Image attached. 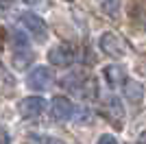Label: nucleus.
Here are the masks:
<instances>
[{"label":"nucleus","instance_id":"nucleus-1","mask_svg":"<svg viewBox=\"0 0 146 144\" xmlns=\"http://www.w3.org/2000/svg\"><path fill=\"white\" fill-rule=\"evenodd\" d=\"M20 24L35 37V42H46L48 39V24L44 22V18H39L35 11H24L20 13Z\"/></svg>","mask_w":146,"mask_h":144},{"label":"nucleus","instance_id":"nucleus-2","mask_svg":"<svg viewBox=\"0 0 146 144\" xmlns=\"http://www.w3.org/2000/svg\"><path fill=\"white\" fill-rule=\"evenodd\" d=\"M98 46H100V50L105 55H109L113 59H120V57H124L129 53L127 42L122 37H118L116 33H111V31H107V33H103V35L98 37Z\"/></svg>","mask_w":146,"mask_h":144},{"label":"nucleus","instance_id":"nucleus-3","mask_svg":"<svg viewBox=\"0 0 146 144\" xmlns=\"http://www.w3.org/2000/svg\"><path fill=\"white\" fill-rule=\"evenodd\" d=\"M76 114H79L76 105H74L70 98H66V96H55L52 103H50V116H52L55 120H59V122L74 120Z\"/></svg>","mask_w":146,"mask_h":144},{"label":"nucleus","instance_id":"nucleus-4","mask_svg":"<svg viewBox=\"0 0 146 144\" xmlns=\"http://www.w3.org/2000/svg\"><path fill=\"white\" fill-rule=\"evenodd\" d=\"M103 111H105V116H107V120H109V122H113L116 127H122V125H124L127 109H124L122 98H118L116 94L105 96V101H103Z\"/></svg>","mask_w":146,"mask_h":144},{"label":"nucleus","instance_id":"nucleus-5","mask_svg":"<svg viewBox=\"0 0 146 144\" xmlns=\"http://www.w3.org/2000/svg\"><path fill=\"white\" fill-rule=\"evenodd\" d=\"M52 83H55V77H52L50 68H46V66L33 68V70L29 72V77H26V85H29L31 90H35V92L48 90Z\"/></svg>","mask_w":146,"mask_h":144},{"label":"nucleus","instance_id":"nucleus-6","mask_svg":"<svg viewBox=\"0 0 146 144\" xmlns=\"http://www.w3.org/2000/svg\"><path fill=\"white\" fill-rule=\"evenodd\" d=\"M20 109V116L24 120H33V118H39V116L46 111V98L44 96H26V98H22L18 105Z\"/></svg>","mask_w":146,"mask_h":144},{"label":"nucleus","instance_id":"nucleus-7","mask_svg":"<svg viewBox=\"0 0 146 144\" xmlns=\"http://www.w3.org/2000/svg\"><path fill=\"white\" fill-rule=\"evenodd\" d=\"M48 61L57 68H68L74 63V50L68 44H57L48 50Z\"/></svg>","mask_w":146,"mask_h":144},{"label":"nucleus","instance_id":"nucleus-8","mask_svg":"<svg viewBox=\"0 0 146 144\" xmlns=\"http://www.w3.org/2000/svg\"><path fill=\"white\" fill-rule=\"evenodd\" d=\"M127 79H129L127 70L120 63H109V66L103 68V81L107 87H120V85H124Z\"/></svg>","mask_w":146,"mask_h":144},{"label":"nucleus","instance_id":"nucleus-9","mask_svg":"<svg viewBox=\"0 0 146 144\" xmlns=\"http://www.w3.org/2000/svg\"><path fill=\"white\" fill-rule=\"evenodd\" d=\"M122 96H124L129 103L140 105L142 98H144V85H142L140 81H135V79H127L124 85H122Z\"/></svg>","mask_w":146,"mask_h":144},{"label":"nucleus","instance_id":"nucleus-10","mask_svg":"<svg viewBox=\"0 0 146 144\" xmlns=\"http://www.w3.org/2000/svg\"><path fill=\"white\" fill-rule=\"evenodd\" d=\"M9 44H11L13 48H18V53L26 50V48H29V39H26L24 31H13V33H9Z\"/></svg>","mask_w":146,"mask_h":144},{"label":"nucleus","instance_id":"nucleus-11","mask_svg":"<svg viewBox=\"0 0 146 144\" xmlns=\"http://www.w3.org/2000/svg\"><path fill=\"white\" fill-rule=\"evenodd\" d=\"M26 144H66L63 140L52 138V135H42V133H31L26 138Z\"/></svg>","mask_w":146,"mask_h":144},{"label":"nucleus","instance_id":"nucleus-12","mask_svg":"<svg viewBox=\"0 0 146 144\" xmlns=\"http://www.w3.org/2000/svg\"><path fill=\"white\" fill-rule=\"evenodd\" d=\"M98 5L107 15H116L120 11V0H98Z\"/></svg>","mask_w":146,"mask_h":144},{"label":"nucleus","instance_id":"nucleus-13","mask_svg":"<svg viewBox=\"0 0 146 144\" xmlns=\"http://www.w3.org/2000/svg\"><path fill=\"white\" fill-rule=\"evenodd\" d=\"M96 144H118V142H116V138H113V135L105 133V135H100V138L96 140Z\"/></svg>","mask_w":146,"mask_h":144},{"label":"nucleus","instance_id":"nucleus-14","mask_svg":"<svg viewBox=\"0 0 146 144\" xmlns=\"http://www.w3.org/2000/svg\"><path fill=\"white\" fill-rule=\"evenodd\" d=\"M11 2H13V0H0V7H2V11H7V9L11 7Z\"/></svg>","mask_w":146,"mask_h":144},{"label":"nucleus","instance_id":"nucleus-15","mask_svg":"<svg viewBox=\"0 0 146 144\" xmlns=\"http://www.w3.org/2000/svg\"><path fill=\"white\" fill-rule=\"evenodd\" d=\"M24 2H26V5H31V7H37L39 2H44V0H24Z\"/></svg>","mask_w":146,"mask_h":144},{"label":"nucleus","instance_id":"nucleus-16","mask_svg":"<svg viewBox=\"0 0 146 144\" xmlns=\"http://www.w3.org/2000/svg\"><path fill=\"white\" fill-rule=\"evenodd\" d=\"M2 140H5V144H9V135H7V131H2Z\"/></svg>","mask_w":146,"mask_h":144}]
</instances>
